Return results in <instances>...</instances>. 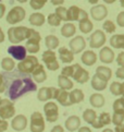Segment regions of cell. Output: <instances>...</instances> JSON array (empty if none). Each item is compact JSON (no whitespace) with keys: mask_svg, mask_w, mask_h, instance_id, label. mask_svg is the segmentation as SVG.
<instances>
[{"mask_svg":"<svg viewBox=\"0 0 124 132\" xmlns=\"http://www.w3.org/2000/svg\"><path fill=\"white\" fill-rule=\"evenodd\" d=\"M69 46L73 54H79V53H82L85 49V47H86V42H85L84 37H82V36H75L73 39L70 40Z\"/></svg>","mask_w":124,"mask_h":132,"instance_id":"cell-12","label":"cell"},{"mask_svg":"<svg viewBox=\"0 0 124 132\" xmlns=\"http://www.w3.org/2000/svg\"><path fill=\"white\" fill-rule=\"evenodd\" d=\"M112 107L114 112H124V97L114 101Z\"/></svg>","mask_w":124,"mask_h":132,"instance_id":"cell-40","label":"cell"},{"mask_svg":"<svg viewBox=\"0 0 124 132\" xmlns=\"http://www.w3.org/2000/svg\"><path fill=\"white\" fill-rule=\"evenodd\" d=\"M108 14V10L106 6H102V4H97V6H94L90 9V15L94 20L96 21H101Z\"/></svg>","mask_w":124,"mask_h":132,"instance_id":"cell-15","label":"cell"},{"mask_svg":"<svg viewBox=\"0 0 124 132\" xmlns=\"http://www.w3.org/2000/svg\"><path fill=\"white\" fill-rule=\"evenodd\" d=\"M55 13L61 19V21H66V22H68V9H66V8L61 7V6L57 7Z\"/></svg>","mask_w":124,"mask_h":132,"instance_id":"cell-37","label":"cell"},{"mask_svg":"<svg viewBox=\"0 0 124 132\" xmlns=\"http://www.w3.org/2000/svg\"><path fill=\"white\" fill-rule=\"evenodd\" d=\"M31 132H44L45 131V118L39 111H34L31 115Z\"/></svg>","mask_w":124,"mask_h":132,"instance_id":"cell-7","label":"cell"},{"mask_svg":"<svg viewBox=\"0 0 124 132\" xmlns=\"http://www.w3.org/2000/svg\"><path fill=\"white\" fill-rule=\"evenodd\" d=\"M65 128L70 132H74L81 128V119L77 116H70L68 119L65 120Z\"/></svg>","mask_w":124,"mask_h":132,"instance_id":"cell-19","label":"cell"},{"mask_svg":"<svg viewBox=\"0 0 124 132\" xmlns=\"http://www.w3.org/2000/svg\"><path fill=\"white\" fill-rule=\"evenodd\" d=\"M103 1L106 2V3H113L116 0H103Z\"/></svg>","mask_w":124,"mask_h":132,"instance_id":"cell-59","label":"cell"},{"mask_svg":"<svg viewBox=\"0 0 124 132\" xmlns=\"http://www.w3.org/2000/svg\"><path fill=\"white\" fill-rule=\"evenodd\" d=\"M4 42V33L2 32L1 27H0V43H3Z\"/></svg>","mask_w":124,"mask_h":132,"instance_id":"cell-57","label":"cell"},{"mask_svg":"<svg viewBox=\"0 0 124 132\" xmlns=\"http://www.w3.org/2000/svg\"><path fill=\"white\" fill-rule=\"evenodd\" d=\"M15 67V62H14V59L10 58V57H6L1 60V68L7 72H11L12 70Z\"/></svg>","mask_w":124,"mask_h":132,"instance_id":"cell-34","label":"cell"},{"mask_svg":"<svg viewBox=\"0 0 124 132\" xmlns=\"http://www.w3.org/2000/svg\"><path fill=\"white\" fill-rule=\"evenodd\" d=\"M97 118L98 117H97L96 111L93 110V109H86L83 112V119L89 125H93L94 122L97 120Z\"/></svg>","mask_w":124,"mask_h":132,"instance_id":"cell-32","label":"cell"},{"mask_svg":"<svg viewBox=\"0 0 124 132\" xmlns=\"http://www.w3.org/2000/svg\"><path fill=\"white\" fill-rule=\"evenodd\" d=\"M110 92L113 95H122V92H123L122 83H119L117 81L112 82V84L110 85Z\"/></svg>","mask_w":124,"mask_h":132,"instance_id":"cell-36","label":"cell"},{"mask_svg":"<svg viewBox=\"0 0 124 132\" xmlns=\"http://www.w3.org/2000/svg\"><path fill=\"white\" fill-rule=\"evenodd\" d=\"M102 132H113V131H112L111 129H104Z\"/></svg>","mask_w":124,"mask_h":132,"instance_id":"cell-60","label":"cell"},{"mask_svg":"<svg viewBox=\"0 0 124 132\" xmlns=\"http://www.w3.org/2000/svg\"><path fill=\"white\" fill-rule=\"evenodd\" d=\"M25 48L27 50V53L30 54H36L39 51L40 49V46L38 43H32V42H26L25 44Z\"/></svg>","mask_w":124,"mask_h":132,"instance_id":"cell-38","label":"cell"},{"mask_svg":"<svg viewBox=\"0 0 124 132\" xmlns=\"http://www.w3.org/2000/svg\"><path fill=\"white\" fill-rule=\"evenodd\" d=\"M28 27L26 26H12L8 30V38L12 44H17L27 38Z\"/></svg>","mask_w":124,"mask_h":132,"instance_id":"cell-2","label":"cell"},{"mask_svg":"<svg viewBox=\"0 0 124 132\" xmlns=\"http://www.w3.org/2000/svg\"><path fill=\"white\" fill-rule=\"evenodd\" d=\"M104 43H106V34L100 30L95 31L89 37V46L93 49L100 48Z\"/></svg>","mask_w":124,"mask_h":132,"instance_id":"cell-9","label":"cell"},{"mask_svg":"<svg viewBox=\"0 0 124 132\" xmlns=\"http://www.w3.org/2000/svg\"><path fill=\"white\" fill-rule=\"evenodd\" d=\"M83 100H84V93L82 89L76 88L70 93V102L72 105L73 104H78L81 102H83Z\"/></svg>","mask_w":124,"mask_h":132,"instance_id":"cell-30","label":"cell"},{"mask_svg":"<svg viewBox=\"0 0 124 132\" xmlns=\"http://www.w3.org/2000/svg\"><path fill=\"white\" fill-rule=\"evenodd\" d=\"M99 59L103 63H111L114 60V53L111 48L109 47H103L102 49H100L99 53Z\"/></svg>","mask_w":124,"mask_h":132,"instance_id":"cell-18","label":"cell"},{"mask_svg":"<svg viewBox=\"0 0 124 132\" xmlns=\"http://www.w3.org/2000/svg\"><path fill=\"white\" fill-rule=\"evenodd\" d=\"M4 12H6V6L3 3H0V19L3 16Z\"/></svg>","mask_w":124,"mask_h":132,"instance_id":"cell-54","label":"cell"},{"mask_svg":"<svg viewBox=\"0 0 124 132\" xmlns=\"http://www.w3.org/2000/svg\"><path fill=\"white\" fill-rule=\"evenodd\" d=\"M16 1H19L20 3H24V2H26L27 0H16Z\"/></svg>","mask_w":124,"mask_h":132,"instance_id":"cell-61","label":"cell"},{"mask_svg":"<svg viewBox=\"0 0 124 132\" xmlns=\"http://www.w3.org/2000/svg\"><path fill=\"white\" fill-rule=\"evenodd\" d=\"M56 87L54 86H44L38 89L37 93V98L40 102H46L49 100H54L55 98V93H56Z\"/></svg>","mask_w":124,"mask_h":132,"instance_id":"cell-13","label":"cell"},{"mask_svg":"<svg viewBox=\"0 0 124 132\" xmlns=\"http://www.w3.org/2000/svg\"><path fill=\"white\" fill-rule=\"evenodd\" d=\"M8 54L11 56L12 58H14L15 60L21 61L24 58H26V54L27 50L25 48V46L22 45H13L8 47Z\"/></svg>","mask_w":124,"mask_h":132,"instance_id":"cell-11","label":"cell"},{"mask_svg":"<svg viewBox=\"0 0 124 132\" xmlns=\"http://www.w3.org/2000/svg\"><path fill=\"white\" fill-rule=\"evenodd\" d=\"M44 112L46 120L48 122H55L59 118V108L55 102H48L44 106Z\"/></svg>","mask_w":124,"mask_h":132,"instance_id":"cell-8","label":"cell"},{"mask_svg":"<svg viewBox=\"0 0 124 132\" xmlns=\"http://www.w3.org/2000/svg\"><path fill=\"white\" fill-rule=\"evenodd\" d=\"M47 1H48V0H31L30 6L32 9H34V10H39V9H41L47 3Z\"/></svg>","mask_w":124,"mask_h":132,"instance_id":"cell-42","label":"cell"},{"mask_svg":"<svg viewBox=\"0 0 124 132\" xmlns=\"http://www.w3.org/2000/svg\"><path fill=\"white\" fill-rule=\"evenodd\" d=\"M38 64L39 63H38L37 57H35V56H33V55H30V56H26V58H24L23 60L19 61L16 67L20 72L24 73V74H30L34 71Z\"/></svg>","mask_w":124,"mask_h":132,"instance_id":"cell-3","label":"cell"},{"mask_svg":"<svg viewBox=\"0 0 124 132\" xmlns=\"http://www.w3.org/2000/svg\"><path fill=\"white\" fill-rule=\"evenodd\" d=\"M85 19H88V13L83 10V9H81V12H79V18H78V21L81 20H85Z\"/></svg>","mask_w":124,"mask_h":132,"instance_id":"cell-51","label":"cell"},{"mask_svg":"<svg viewBox=\"0 0 124 132\" xmlns=\"http://www.w3.org/2000/svg\"><path fill=\"white\" fill-rule=\"evenodd\" d=\"M8 121L7 120H3V119H0V132H4L8 129Z\"/></svg>","mask_w":124,"mask_h":132,"instance_id":"cell-49","label":"cell"},{"mask_svg":"<svg viewBox=\"0 0 124 132\" xmlns=\"http://www.w3.org/2000/svg\"><path fill=\"white\" fill-rule=\"evenodd\" d=\"M124 121V112H114L112 116V122L114 126L122 125Z\"/></svg>","mask_w":124,"mask_h":132,"instance_id":"cell-43","label":"cell"},{"mask_svg":"<svg viewBox=\"0 0 124 132\" xmlns=\"http://www.w3.org/2000/svg\"><path fill=\"white\" fill-rule=\"evenodd\" d=\"M96 74L98 75V77L100 79L104 80V81H109V80L111 79V75H112V71L110 68L108 67H103V65H99V67H97L96 69Z\"/></svg>","mask_w":124,"mask_h":132,"instance_id":"cell-22","label":"cell"},{"mask_svg":"<svg viewBox=\"0 0 124 132\" xmlns=\"http://www.w3.org/2000/svg\"><path fill=\"white\" fill-rule=\"evenodd\" d=\"M57 102L60 103V105L68 107L71 106L72 104L70 102V93L66 91V89H62V88H57L56 93H55V98Z\"/></svg>","mask_w":124,"mask_h":132,"instance_id":"cell-14","label":"cell"},{"mask_svg":"<svg viewBox=\"0 0 124 132\" xmlns=\"http://www.w3.org/2000/svg\"><path fill=\"white\" fill-rule=\"evenodd\" d=\"M107 83H108L107 81L100 79L97 74H95L92 78V87L95 91H103L107 87Z\"/></svg>","mask_w":124,"mask_h":132,"instance_id":"cell-24","label":"cell"},{"mask_svg":"<svg viewBox=\"0 0 124 132\" xmlns=\"http://www.w3.org/2000/svg\"><path fill=\"white\" fill-rule=\"evenodd\" d=\"M78 132H92V131H90V129L87 128V127H81L78 129Z\"/></svg>","mask_w":124,"mask_h":132,"instance_id":"cell-56","label":"cell"},{"mask_svg":"<svg viewBox=\"0 0 124 132\" xmlns=\"http://www.w3.org/2000/svg\"><path fill=\"white\" fill-rule=\"evenodd\" d=\"M45 45L48 49L54 50L59 47V38L55 35H47L45 37Z\"/></svg>","mask_w":124,"mask_h":132,"instance_id":"cell-28","label":"cell"},{"mask_svg":"<svg viewBox=\"0 0 124 132\" xmlns=\"http://www.w3.org/2000/svg\"><path fill=\"white\" fill-rule=\"evenodd\" d=\"M114 132H124V125H119V126H116L114 128Z\"/></svg>","mask_w":124,"mask_h":132,"instance_id":"cell-53","label":"cell"},{"mask_svg":"<svg viewBox=\"0 0 124 132\" xmlns=\"http://www.w3.org/2000/svg\"><path fill=\"white\" fill-rule=\"evenodd\" d=\"M37 86L34 82L32 81L30 78H23V79H16L15 81H13L12 84L9 87V97L11 101H14L16 98L21 97L23 94L32 92V91H36Z\"/></svg>","mask_w":124,"mask_h":132,"instance_id":"cell-1","label":"cell"},{"mask_svg":"<svg viewBox=\"0 0 124 132\" xmlns=\"http://www.w3.org/2000/svg\"><path fill=\"white\" fill-rule=\"evenodd\" d=\"M120 3H121V7L124 8V0H120Z\"/></svg>","mask_w":124,"mask_h":132,"instance_id":"cell-62","label":"cell"},{"mask_svg":"<svg viewBox=\"0 0 124 132\" xmlns=\"http://www.w3.org/2000/svg\"><path fill=\"white\" fill-rule=\"evenodd\" d=\"M82 62L85 64V65H88V67H90V65H93L96 63L97 61V55L94 53L93 50H85L83 55H82Z\"/></svg>","mask_w":124,"mask_h":132,"instance_id":"cell-21","label":"cell"},{"mask_svg":"<svg viewBox=\"0 0 124 132\" xmlns=\"http://www.w3.org/2000/svg\"><path fill=\"white\" fill-rule=\"evenodd\" d=\"M78 22H79L78 23V27H79V30H81L82 33H84V34H88L89 32H92L94 25H93V23H92V21H90L89 19L81 20Z\"/></svg>","mask_w":124,"mask_h":132,"instance_id":"cell-31","label":"cell"},{"mask_svg":"<svg viewBox=\"0 0 124 132\" xmlns=\"http://www.w3.org/2000/svg\"><path fill=\"white\" fill-rule=\"evenodd\" d=\"M25 14H26V12L23 7H21V6L13 7L7 14V22L9 24L14 25V24H16V23H20L24 20Z\"/></svg>","mask_w":124,"mask_h":132,"instance_id":"cell-6","label":"cell"},{"mask_svg":"<svg viewBox=\"0 0 124 132\" xmlns=\"http://www.w3.org/2000/svg\"><path fill=\"white\" fill-rule=\"evenodd\" d=\"M110 45L113 47V48L124 49V34L113 35L110 38Z\"/></svg>","mask_w":124,"mask_h":132,"instance_id":"cell-26","label":"cell"},{"mask_svg":"<svg viewBox=\"0 0 124 132\" xmlns=\"http://www.w3.org/2000/svg\"><path fill=\"white\" fill-rule=\"evenodd\" d=\"M11 127L15 131H23L27 127V118L24 115H16L11 121Z\"/></svg>","mask_w":124,"mask_h":132,"instance_id":"cell-16","label":"cell"},{"mask_svg":"<svg viewBox=\"0 0 124 132\" xmlns=\"http://www.w3.org/2000/svg\"><path fill=\"white\" fill-rule=\"evenodd\" d=\"M73 73H74V64L73 65H68V67H64L63 69L61 70V74L64 75V77H73Z\"/></svg>","mask_w":124,"mask_h":132,"instance_id":"cell-45","label":"cell"},{"mask_svg":"<svg viewBox=\"0 0 124 132\" xmlns=\"http://www.w3.org/2000/svg\"><path fill=\"white\" fill-rule=\"evenodd\" d=\"M76 32V27L73 23H65V24L61 27V35L69 38V37H72Z\"/></svg>","mask_w":124,"mask_h":132,"instance_id":"cell-27","label":"cell"},{"mask_svg":"<svg viewBox=\"0 0 124 132\" xmlns=\"http://www.w3.org/2000/svg\"><path fill=\"white\" fill-rule=\"evenodd\" d=\"M7 88V84L6 81H4V78H3V74L0 73V93H3Z\"/></svg>","mask_w":124,"mask_h":132,"instance_id":"cell-47","label":"cell"},{"mask_svg":"<svg viewBox=\"0 0 124 132\" xmlns=\"http://www.w3.org/2000/svg\"><path fill=\"white\" fill-rule=\"evenodd\" d=\"M58 85L60 88L62 89H71V88H73V82L71 81V80L68 78V77H64V75H62L60 74L59 77H58Z\"/></svg>","mask_w":124,"mask_h":132,"instance_id":"cell-29","label":"cell"},{"mask_svg":"<svg viewBox=\"0 0 124 132\" xmlns=\"http://www.w3.org/2000/svg\"><path fill=\"white\" fill-rule=\"evenodd\" d=\"M32 77L34 79V81L36 83H42L46 81L47 79V73H46V70L44 68L42 64H38L37 67L35 68V70L32 72Z\"/></svg>","mask_w":124,"mask_h":132,"instance_id":"cell-17","label":"cell"},{"mask_svg":"<svg viewBox=\"0 0 124 132\" xmlns=\"http://www.w3.org/2000/svg\"><path fill=\"white\" fill-rule=\"evenodd\" d=\"M42 62L45 63L47 69L50 71H57L60 68V64L57 60V55L54 50L47 49L42 53Z\"/></svg>","mask_w":124,"mask_h":132,"instance_id":"cell-5","label":"cell"},{"mask_svg":"<svg viewBox=\"0 0 124 132\" xmlns=\"http://www.w3.org/2000/svg\"><path fill=\"white\" fill-rule=\"evenodd\" d=\"M15 115V107H14L13 102L8 98L1 100L0 102V119L7 120L11 119Z\"/></svg>","mask_w":124,"mask_h":132,"instance_id":"cell-4","label":"cell"},{"mask_svg":"<svg viewBox=\"0 0 124 132\" xmlns=\"http://www.w3.org/2000/svg\"><path fill=\"white\" fill-rule=\"evenodd\" d=\"M72 78L74 79V81H76L77 83L84 84L89 80V72L81 67L78 63H75L74 64V73H73Z\"/></svg>","mask_w":124,"mask_h":132,"instance_id":"cell-10","label":"cell"},{"mask_svg":"<svg viewBox=\"0 0 124 132\" xmlns=\"http://www.w3.org/2000/svg\"><path fill=\"white\" fill-rule=\"evenodd\" d=\"M116 75L119 78V79H123L124 80V67H120L118 70H117V72H116Z\"/></svg>","mask_w":124,"mask_h":132,"instance_id":"cell-50","label":"cell"},{"mask_svg":"<svg viewBox=\"0 0 124 132\" xmlns=\"http://www.w3.org/2000/svg\"><path fill=\"white\" fill-rule=\"evenodd\" d=\"M41 40V36L37 31L34 29H28V34H27V38L26 42H32V43H38L39 44Z\"/></svg>","mask_w":124,"mask_h":132,"instance_id":"cell-35","label":"cell"},{"mask_svg":"<svg viewBox=\"0 0 124 132\" xmlns=\"http://www.w3.org/2000/svg\"><path fill=\"white\" fill-rule=\"evenodd\" d=\"M122 87H123V92H122V95L124 97V83H122Z\"/></svg>","mask_w":124,"mask_h":132,"instance_id":"cell-63","label":"cell"},{"mask_svg":"<svg viewBox=\"0 0 124 132\" xmlns=\"http://www.w3.org/2000/svg\"><path fill=\"white\" fill-rule=\"evenodd\" d=\"M117 23H118L119 26L124 27V11L120 12L118 14V16H117Z\"/></svg>","mask_w":124,"mask_h":132,"instance_id":"cell-46","label":"cell"},{"mask_svg":"<svg viewBox=\"0 0 124 132\" xmlns=\"http://www.w3.org/2000/svg\"><path fill=\"white\" fill-rule=\"evenodd\" d=\"M89 103L90 105L95 108H100L104 105V97L99 93H95L89 97Z\"/></svg>","mask_w":124,"mask_h":132,"instance_id":"cell-25","label":"cell"},{"mask_svg":"<svg viewBox=\"0 0 124 132\" xmlns=\"http://www.w3.org/2000/svg\"><path fill=\"white\" fill-rule=\"evenodd\" d=\"M98 1L99 0H88V2L92 3V4H96V3H98Z\"/></svg>","mask_w":124,"mask_h":132,"instance_id":"cell-58","label":"cell"},{"mask_svg":"<svg viewBox=\"0 0 124 132\" xmlns=\"http://www.w3.org/2000/svg\"><path fill=\"white\" fill-rule=\"evenodd\" d=\"M1 100H2V98H1V97H0V102H1Z\"/></svg>","mask_w":124,"mask_h":132,"instance_id":"cell-64","label":"cell"},{"mask_svg":"<svg viewBox=\"0 0 124 132\" xmlns=\"http://www.w3.org/2000/svg\"><path fill=\"white\" fill-rule=\"evenodd\" d=\"M47 22L49 23V25L51 26H59L61 23V19L56 14V13H50L47 18Z\"/></svg>","mask_w":124,"mask_h":132,"instance_id":"cell-39","label":"cell"},{"mask_svg":"<svg viewBox=\"0 0 124 132\" xmlns=\"http://www.w3.org/2000/svg\"><path fill=\"white\" fill-rule=\"evenodd\" d=\"M28 21H30L31 24L34 25V26H42L44 25V23H45V21H46V18H45V15L42 14V13L36 12V13L31 14Z\"/></svg>","mask_w":124,"mask_h":132,"instance_id":"cell-23","label":"cell"},{"mask_svg":"<svg viewBox=\"0 0 124 132\" xmlns=\"http://www.w3.org/2000/svg\"><path fill=\"white\" fill-rule=\"evenodd\" d=\"M117 62L120 67H124V51L120 53L117 57Z\"/></svg>","mask_w":124,"mask_h":132,"instance_id":"cell-48","label":"cell"},{"mask_svg":"<svg viewBox=\"0 0 124 132\" xmlns=\"http://www.w3.org/2000/svg\"><path fill=\"white\" fill-rule=\"evenodd\" d=\"M64 0H51V3L54 4V6H61V4H63Z\"/></svg>","mask_w":124,"mask_h":132,"instance_id":"cell-55","label":"cell"},{"mask_svg":"<svg viewBox=\"0 0 124 132\" xmlns=\"http://www.w3.org/2000/svg\"><path fill=\"white\" fill-rule=\"evenodd\" d=\"M102 27H103V30L108 32V33H113V32H116V24L110 21V20H107V21H104V23L102 24Z\"/></svg>","mask_w":124,"mask_h":132,"instance_id":"cell-44","label":"cell"},{"mask_svg":"<svg viewBox=\"0 0 124 132\" xmlns=\"http://www.w3.org/2000/svg\"><path fill=\"white\" fill-rule=\"evenodd\" d=\"M58 53L60 60L63 63H71L74 59V54L71 51V49H68L66 47H60Z\"/></svg>","mask_w":124,"mask_h":132,"instance_id":"cell-20","label":"cell"},{"mask_svg":"<svg viewBox=\"0 0 124 132\" xmlns=\"http://www.w3.org/2000/svg\"><path fill=\"white\" fill-rule=\"evenodd\" d=\"M98 120L100 121V123L102 126H107L112 122V118L110 117V115H109L108 112H101L98 117Z\"/></svg>","mask_w":124,"mask_h":132,"instance_id":"cell-41","label":"cell"},{"mask_svg":"<svg viewBox=\"0 0 124 132\" xmlns=\"http://www.w3.org/2000/svg\"><path fill=\"white\" fill-rule=\"evenodd\" d=\"M81 9L77 6H72L68 9V21H78Z\"/></svg>","mask_w":124,"mask_h":132,"instance_id":"cell-33","label":"cell"},{"mask_svg":"<svg viewBox=\"0 0 124 132\" xmlns=\"http://www.w3.org/2000/svg\"><path fill=\"white\" fill-rule=\"evenodd\" d=\"M50 132H64V129H63V127L58 125V126H55L54 128L51 129Z\"/></svg>","mask_w":124,"mask_h":132,"instance_id":"cell-52","label":"cell"}]
</instances>
